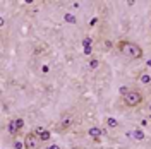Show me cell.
<instances>
[{"label":"cell","mask_w":151,"mask_h":149,"mask_svg":"<svg viewBox=\"0 0 151 149\" xmlns=\"http://www.w3.org/2000/svg\"><path fill=\"white\" fill-rule=\"evenodd\" d=\"M88 134L91 135V139H93L96 144H100V137L103 135V130H101L100 127H91V129L88 130Z\"/></svg>","instance_id":"obj_5"},{"label":"cell","mask_w":151,"mask_h":149,"mask_svg":"<svg viewBox=\"0 0 151 149\" xmlns=\"http://www.w3.org/2000/svg\"><path fill=\"white\" fill-rule=\"evenodd\" d=\"M72 122H74V117H72L70 113H64L62 118H60V122H58V129H60V130H69V129L72 127Z\"/></svg>","instance_id":"obj_4"},{"label":"cell","mask_w":151,"mask_h":149,"mask_svg":"<svg viewBox=\"0 0 151 149\" xmlns=\"http://www.w3.org/2000/svg\"><path fill=\"white\" fill-rule=\"evenodd\" d=\"M122 101L127 108H136V106H139L144 101V98H142V94L137 89H129V93L125 96H122Z\"/></svg>","instance_id":"obj_2"},{"label":"cell","mask_w":151,"mask_h":149,"mask_svg":"<svg viewBox=\"0 0 151 149\" xmlns=\"http://www.w3.org/2000/svg\"><path fill=\"white\" fill-rule=\"evenodd\" d=\"M98 65H100V62H98L96 58H91V62H89V67H91V69H96Z\"/></svg>","instance_id":"obj_10"},{"label":"cell","mask_w":151,"mask_h":149,"mask_svg":"<svg viewBox=\"0 0 151 149\" xmlns=\"http://www.w3.org/2000/svg\"><path fill=\"white\" fill-rule=\"evenodd\" d=\"M35 134H36L38 137L41 139V142H48V140H50V137H52V134H50L47 129H43V127H38L36 130H35Z\"/></svg>","instance_id":"obj_6"},{"label":"cell","mask_w":151,"mask_h":149,"mask_svg":"<svg viewBox=\"0 0 151 149\" xmlns=\"http://www.w3.org/2000/svg\"><path fill=\"white\" fill-rule=\"evenodd\" d=\"M150 31H151V22H150Z\"/></svg>","instance_id":"obj_18"},{"label":"cell","mask_w":151,"mask_h":149,"mask_svg":"<svg viewBox=\"0 0 151 149\" xmlns=\"http://www.w3.org/2000/svg\"><path fill=\"white\" fill-rule=\"evenodd\" d=\"M148 112H150V113H151V105H150V106H148Z\"/></svg>","instance_id":"obj_17"},{"label":"cell","mask_w":151,"mask_h":149,"mask_svg":"<svg viewBox=\"0 0 151 149\" xmlns=\"http://www.w3.org/2000/svg\"><path fill=\"white\" fill-rule=\"evenodd\" d=\"M117 50H119L120 55L127 57V58H132V60H137V58L142 57V48L137 43H132L129 39H120L117 43Z\"/></svg>","instance_id":"obj_1"},{"label":"cell","mask_w":151,"mask_h":149,"mask_svg":"<svg viewBox=\"0 0 151 149\" xmlns=\"http://www.w3.org/2000/svg\"><path fill=\"white\" fill-rule=\"evenodd\" d=\"M16 123H17L19 130H21V129H24V120H22V118H16Z\"/></svg>","instance_id":"obj_11"},{"label":"cell","mask_w":151,"mask_h":149,"mask_svg":"<svg viewBox=\"0 0 151 149\" xmlns=\"http://www.w3.org/2000/svg\"><path fill=\"white\" fill-rule=\"evenodd\" d=\"M106 125L112 127V129H117V127H119V122L115 120V118H112V117H108V118H106Z\"/></svg>","instance_id":"obj_9"},{"label":"cell","mask_w":151,"mask_h":149,"mask_svg":"<svg viewBox=\"0 0 151 149\" xmlns=\"http://www.w3.org/2000/svg\"><path fill=\"white\" fill-rule=\"evenodd\" d=\"M141 81H142V82H150V77H148V75H142Z\"/></svg>","instance_id":"obj_14"},{"label":"cell","mask_w":151,"mask_h":149,"mask_svg":"<svg viewBox=\"0 0 151 149\" xmlns=\"http://www.w3.org/2000/svg\"><path fill=\"white\" fill-rule=\"evenodd\" d=\"M105 48H112V43L110 41H105Z\"/></svg>","instance_id":"obj_15"},{"label":"cell","mask_w":151,"mask_h":149,"mask_svg":"<svg viewBox=\"0 0 151 149\" xmlns=\"http://www.w3.org/2000/svg\"><path fill=\"white\" fill-rule=\"evenodd\" d=\"M7 129H9V132L12 135H17L19 134V127H17V123H16V118L9 122V127H7Z\"/></svg>","instance_id":"obj_7"},{"label":"cell","mask_w":151,"mask_h":149,"mask_svg":"<svg viewBox=\"0 0 151 149\" xmlns=\"http://www.w3.org/2000/svg\"><path fill=\"white\" fill-rule=\"evenodd\" d=\"M47 149H60L58 146H50V148H47Z\"/></svg>","instance_id":"obj_16"},{"label":"cell","mask_w":151,"mask_h":149,"mask_svg":"<svg viewBox=\"0 0 151 149\" xmlns=\"http://www.w3.org/2000/svg\"><path fill=\"white\" fill-rule=\"evenodd\" d=\"M24 148L26 149H40V144H41V139L38 137L35 132H29L26 134V137H24Z\"/></svg>","instance_id":"obj_3"},{"label":"cell","mask_w":151,"mask_h":149,"mask_svg":"<svg viewBox=\"0 0 151 149\" xmlns=\"http://www.w3.org/2000/svg\"><path fill=\"white\" fill-rule=\"evenodd\" d=\"M65 21H69V22H76V19L72 17V16H69V14H65Z\"/></svg>","instance_id":"obj_13"},{"label":"cell","mask_w":151,"mask_h":149,"mask_svg":"<svg viewBox=\"0 0 151 149\" xmlns=\"http://www.w3.org/2000/svg\"><path fill=\"white\" fill-rule=\"evenodd\" d=\"M14 148H16V149H22V148H24V142H21V140H16V142H14Z\"/></svg>","instance_id":"obj_12"},{"label":"cell","mask_w":151,"mask_h":149,"mask_svg":"<svg viewBox=\"0 0 151 149\" xmlns=\"http://www.w3.org/2000/svg\"><path fill=\"white\" fill-rule=\"evenodd\" d=\"M132 137H134V139H137V140H142V139H144V132H142L141 129H134Z\"/></svg>","instance_id":"obj_8"}]
</instances>
